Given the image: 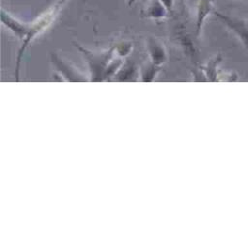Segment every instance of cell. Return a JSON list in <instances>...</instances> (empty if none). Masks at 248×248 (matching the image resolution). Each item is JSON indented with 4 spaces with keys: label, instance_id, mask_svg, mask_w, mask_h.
Returning <instances> with one entry per match:
<instances>
[{
    "label": "cell",
    "instance_id": "3957f363",
    "mask_svg": "<svg viewBox=\"0 0 248 248\" xmlns=\"http://www.w3.org/2000/svg\"><path fill=\"white\" fill-rule=\"evenodd\" d=\"M212 0H200L198 4V14H197V35H199L202 23L208 14L212 11Z\"/></svg>",
    "mask_w": 248,
    "mask_h": 248
},
{
    "label": "cell",
    "instance_id": "5b68a950",
    "mask_svg": "<svg viewBox=\"0 0 248 248\" xmlns=\"http://www.w3.org/2000/svg\"><path fill=\"white\" fill-rule=\"evenodd\" d=\"M172 1H173V0H172Z\"/></svg>",
    "mask_w": 248,
    "mask_h": 248
},
{
    "label": "cell",
    "instance_id": "7a4b0ae2",
    "mask_svg": "<svg viewBox=\"0 0 248 248\" xmlns=\"http://www.w3.org/2000/svg\"><path fill=\"white\" fill-rule=\"evenodd\" d=\"M1 20L4 24H6L11 30H13L16 35L23 37L26 36L28 33L30 25L24 24L20 21H18L16 18L12 16L10 14H8L6 11H1Z\"/></svg>",
    "mask_w": 248,
    "mask_h": 248
},
{
    "label": "cell",
    "instance_id": "277c9868",
    "mask_svg": "<svg viewBox=\"0 0 248 248\" xmlns=\"http://www.w3.org/2000/svg\"><path fill=\"white\" fill-rule=\"evenodd\" d=\"M167 7L161 0H152L146 10V16L149 17H162L166 15Z\"/></svg>",
    "mask_w": 248,
    "mask_h": 248
},
{
    "label": "cell",
    "instance_id": "6da1fadb",
    "mask_svg": "<svg viewBox=\"0 0 248 248\" xmlns=\"http://www.w3.org/2000/svg\"><path fill=\"white\" fill-rule=\"evenodd\" d=\"M214 15L222 22H224L228 26V28H230L248 48V20L240 17L225 15L217 11L214 12Z\"/></svg>",
    "mask_w": 248,
    "mask_h": 248
}]
</instances>
